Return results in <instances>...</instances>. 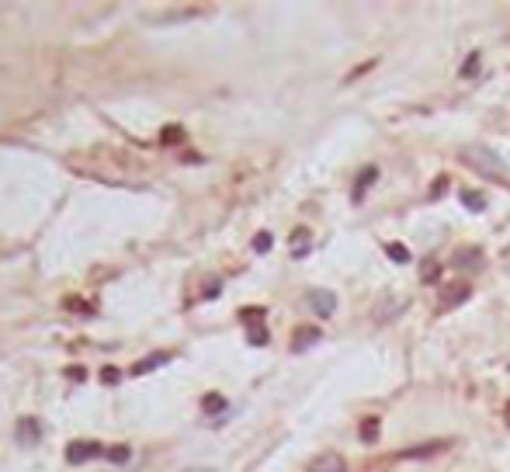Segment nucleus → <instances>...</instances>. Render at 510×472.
I'll use <instances>...</instances> for the list:
<instances>
[{
	"label": "nucleus",
	"mask_w": 510,
	"mask_h": 472,
	"mask_svg": "<svg viewBox=\"0 0 510 472\" xmlns=\"http://www.w3.org/2000/svg\"><path fill=\"white\" fill-rule=\"evenodd\" d=\"M462 163H465L469 170H476L479 178H486V181L510 184V170L500 163L496 153H489L483 146H465V150H462Z\"/></svg>",
	"instance_id": "1"
},
{
	"label": "nucleus",
	"mask_w": 510,
	"mask_h": 472,
	"mask_svg": "<svg viewBox=\"0 0 510 472\" xmlns=\"http://www.w3.org/2000/svg\"><path fill=\"white\" fill-rule=\"evenodd\" d=\"M98 455H105V445H101V441H70V445H66V462H73V466L90 462V458H98Z\"/></svg>",
	"instance_id": "2"
},
{
	"label": "nucleus",
	"mask_w": 510,
	"mask_h": 472,
	"mask_svg": "<svg viewBox=\"0 0 510 472\" xmlns=\"http://www.w3.org/2000/svg\"><path fill=\"white\" fill-rule=\"evenodd\" d=\"M309 309L320 316V319H326V316H333V309H337V295L326 289H313L309 292Z\"/></svg>",
	"instance_id": "3"
},
{
	"label": "nucleus",
	"mask_w": 510,
	"mask_h": 472,
	"mask_svg": "<svg viewBox=\"0 0 510 472\" xmlns=\"http://www.w3.org/2000/svg\"><path fill=\"white\" fill-rule=\"evenodd\" d=\"M452 267L479 271V267H483V250H479V247H458L455 254H452Z\"/></svg>",
	"instance_id": "4"
},
{
	"label": "nucleus",
	"mask_w": 510,
	"mask_h": 472,
	"mask_svg": "<svg viewBox=\"0 0 510 472\" xmlns=\"http://www.w3.org/2000/svg\"><path fill=\"white\" fill-rule=\"evenodd\" d=\"M403 309H406V299H396L392 292H385V295H382V302H378V309H375V319L378 323H389L392 316L403 313Z\"/></svg>",
	"instance_id": "5"
},
{
	"label": "nucleus",
	"mask_w": 510,
	"mask_h": 472,
	"mask_svg": "<svg viewBox=\"0 0 510 472\" xmlns=\"http://www.w3.org/2000/svg\"><path fill=\"white\" fill-rule=\"evenodd\" d=\"M469 295H472V285H469V282H455V285H448V289H444V295H441V309L462 306Z\"/></svg>",
	"instance_id": "6"
},
{
	"label": "nucleus",
	"mask_w": 510,
	"mask_h": 472,
	"mask_svg": "<svg viewBox=\"0 0 510 472\" xmlns=\"http://www.w3.org/2000/svg\"><path fill=\"white\" fill-rule=\"evenodd\" d=\"M320 337H323L320 327H298L296 337H292V351H296V354H302V351H309V347L320 341Z\"/></svg>",
	"instance_id": "7"
},
{
	"label": "nucleus",
	"mask_w": 510,
	"mask_h": 472,
	"mask_svg": "<svg viewBox=\"0 0 510 472\" xmlns=\"http://www.w3.org/2000/svg\"><path fill=\"white\" fill-rule=\"evenodd\" d=\"M309 472H348V466H344V458H340V455L326 451V455H320V458H313V462H309Z\"/></svg>",
	"instance_id": "8"
},
{
	"label": "nucleus",
	"mask_w": 510,
	"mask_h": 472,
	"mask_svg": "<svg viewBox=\"0 0 510 472\" xmlns=\"http://www.w3.org/2000/svg\"><path fill=\"white\" fill-rule=\"evenodd\" d=\"M170 361V351H157V354H150V358H142L139 365H132V375H146V371H153V368H160Z\"/></svg>",
	"instance_id": "9"
},
{
	"label": "nucleus",
	"mask_w": 510,
	"mask_h": 472,
	"mask_svg": "<svg viewBox=\"0 0 510 472\" xmlns=\"http://www.w3.org/2000/svg\"><path fill=\"white\" fill-rule=\"evenodd\" d=\"M375 178H378V167H365V170L358 174V184H354V195H350V198H354V202H361V198H365V188H372Z\"/></svg>",
	"instance_id": "10"
},
{
	"label": "nucleus",
	"mask_w": 510,
	"mask_h": 472,
	"mask_svg": "<svg viewBox=\"0 0 510 472\" xmlns=\"http://www.w3.org/2000/svg\"><path fill=\"white\" fill-rule=\"evenodd\" d=\"M437 451H444V441H434V445H420V448H406V451H400L396 458H430V455H437Z\"/></svg>",
	"instance_id": "11"
},
{
	"label": "nucleus",
	"mask_w": 510,
	"mask_h": 472,
	"mask_svg": "<svg viewBox=\"0 0 510 472\" xmlns=\"http://www.w3.org/2000/svg\"><path fill=\"white\" fill-rule=\"evenodd\" d=\"M309 247H313L309 230H296V233H292V257H306V254H309Z\"/></svg>",
	"instance_id": "12"
},
{
	"label": "nucleus",
	"mask_w": 510,
	"mask_h": 472,
	"mask_svg": "<svg viewBox=\"0 0 510 472\" xmlns=\"http://www.w3.org/2000/svg\"><path fill=\"white\" fill-rule=\"evenodd\" d=\"M18 441H25V445L38 441V420H21L18 424Z\"/></svg>",
	"instance_id": "13"
},
{
	"label": "nucleus",
	"mask_w": 510,
	"mask_h": 472,
	"mask_svg": "<svg viewBox=\"0 0 510 472\" xmlns=\"http://www.w3.org/2000/svg\"><path fill=\"white\" fill-rule=\"evenodd\" d=\"M105 458L111 466H125L129 458H132V448L129 445H115V448H105Z\"/></svg>",
	"instance_id": "14"
},
{
	"label": "nucleus",
	"mask_w": 510,
	"mask_h": 472,
	"mask_svg": "<svg viewBox=\"0 0 510 472\" xmlns=\"http://www.w3.org/2000/svg\"><path fill=\"white\" fill-rule=\"evenodd\" d=\"M226 406H229V403H226V396H219V393H209L205 399H202V410H205L209 417H212V414H222Z\"/></svg>",
	"instance_id": "15"
},
{
	"label": "nucleus",
	"mask_w": 510,
	"mask_h": 472,
	"mask_svg": "<svg viewBox=\"0 0 510 472\" xmlns=\"http://www.w3.org/2000/svg\"><path fill=\"white\" fill-rule=\"evenodd\" d=\"M462 205L469 212H483L486 209V195H479V191H462Z\"/></svg>",
	"instance_id": "16"
},
{
	"label": "nucleus",
	"mask_w": 510,
	"mask_h": 472,
	"mask_svg": "<svg viewBox=\"0 0 510 472\" xmlns=\"http://www.w3.org/2000/svg\"><path fill=\"white\" fill-rule=\"evenodd\" d=\"M483 66V56L479 53H469L465 56V63H462V77H476V70Z\"/></svg>",
	"instance_id": "17"
},
{
	"label": "nucleus",
	"mask_w": 510,
	"mask_h": 472,
	"mask_svg": "<svg viewBox=\"0 0 510 472\" xmlns=\"http://www.w3.org/2000/svg\"><path fill=\"white\" fill-rule=\"evenodd\" d=\"M181 139H184V129H181V125H167V132L160 135L163 146H174V143H181Z\"/></svg>",
	"instance_id": "18"
},
{
	"label": "nucleus",
	"mask_w": 510,
	"mask_h": 472,
	"mask_svg": "<svg viewBox=\"0 0 510 472\" xmlns=\"http://www.w3.org/2000/svg\"><path fill=\"white\" fill-rule=\"evenodd\" d=\"M361 441H378V417L361 424Z\"/></svg>",
	"instance_id": "19"
},
{
	"label": "nucleus",
	"mask_w": 510,
	"mask_h": 472,
	"mask_svg": "<svg viewBox=\"0 0 510 472\" xmlns=\"http://www.w3.org/2000/svg\"><path fill=\"white\" fill-rule=\"evenodd\" d=\"M385 254H389L392 261H400V264L410 261V250H406L403 243H389V247H385Z\"/></svg>",
	"instance_id": "20"
},
{
	"label": "nucleus",
	"mask_w": 510,
	"mask_h": 472,
	"mask_svg": "<svg viewBox=\"0 0 510 472\" xmlns=\"http://www.w3.org/2000/svg\"><path fill=\"white\" fill-rule=\"evenodd\" d=\"M246 341L254 344V347H261V344H268V330H264V327H250Z\"/></svg>",
	"instance_id": "21"
},
{
	"label": "nucleus",
	"mask_w": 510,
	"mask_h": 472,
	"mask_svg": "<svg viewBox=\"0 0 510 472\" xmlns=\"http://www.w3.org/2000/svg\"><path fill=\"white\" fill-rule=\"evenodd\" d=\"M271 243H274V240H271V233H257V236H254V250H257V254H268Z\"/></svg>",
	"instance_id": "22"
},
{
	"label": "nucleus",
	"mask_w": 510,
	"mask_h": 472,
	"mask_svg": "<svg viewBox=\"0 0 510 472\" xmlns=\"http://www.w3.org/2000/svg\"><path fill=\"white\" fill-rule=\"evenodd\" d=\"M437 278H441V267H437V264H427V271H420V282H424V285H434Z\"/></svg>",
	"instance_id": "23"
},
{
	"label": "nucleus",
	"mask_w": 510,
	"mask_h": 472,
	"mask_svg": "<svg viewBox=\"0 0 510 472\" xmlns=\"http://www.w3.org/2000/svg\"><path fill=\"white\" fill-rule=\"evenodd\" d=\"M101 382H108V386L122 382V371H118V368H101Z\"/></svg>",
	"instance_id": "24"
},
{
	"label": "nucleus",
	"mask_w": 510,
	"mask_h": 472,
	"mask_svg": "<svg viewBox=\"0 0 510 472\" xmlns=\"http://www.w3.org/2000/svg\"><path fill=\"white\" fill-rule=\"evenodd\" d=\"M444 184H448V178H437V181H434V188H430V198H437V195L444 191Z\"/></svg>",
	"instance_id": "25"
},
{
	"label": "nucleus",
	"mask_w": 510,
	"mask_h": 472,
	"mask_svg": "<svg viewBox=\"0 0 510 472\" xmlns=\"http://www.w3.org/2000/svg\"><path fill=\"white\" fill-rule=\"evenodd\" d=\"M219 289H222L219 282H209V285H205V299H215V295H219Z\"/></svg>",
	"instance_id": "26"
},
{
	"label": "nucleus",
	"mask_w": 510,
	"mask_h": 472,
	"mask_svg": "<svg viewBox=\"0 0 510 472\" xmlns=\"http://www.w3.org/2000/svg\"><path fill=\"white\" fill-rule=\"evenodd\" d=\"M504 420H507V427H510V403H507V410H504Z\"/></svg>",
	"instance_id": "27"
},
{
	"label": "nucleus",
	"mask_w": 510,
	"mask_h": 472,
	"mask_svg": "<svg viewBox=\"0 0 510 472\" xmlns=\"http://www.w3.org/2000/svg\"><path fill=\"white\" fill-rule=\"evenodd\" d=\"M191 472H209V469H191Z\"/></svg>",
	"instance_id": "28"
}]
</instances>
